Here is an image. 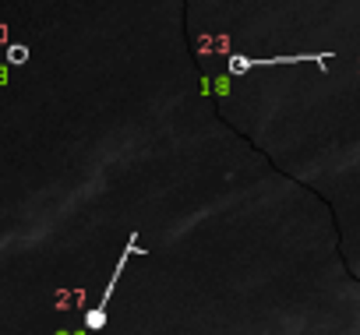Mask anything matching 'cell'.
<instances>
[{"label":"cell","mask_w":360,"mask_h":335,"mask_svg":"<svg viewBox=\"0 0 360 335\" xmlns=\"http://www.w3.org/2000/svg\"><path fill=\"white\" fill-rule=\"evenodd\" d=\"M134 254H145V251L138 247V230L127 237V247H124V254H120V261H117V268H113V275H110V282H106V289H103L99 303H96V307L85 314V328H89V331H99V328L106 324V303H110V296H113V289H117V282H120V272H124V265H127Z\"/></svg>","instance_id":"obj_1"},{"label":"cell","mask_w":360,"mask_h":335,"mask_svg":"<svg viewBox=\"0 0 360 335\" xmlns=\"http://www.w3.org/2000/svg\"><path fill=\"white\" fill-rule=\"evenodd\" d=\"M304 60H314L321 71L328 67L332 53H290V57H269V60H255V57H244V53H233L226 60V71L230 74H248L255 67H286V64H304Z\"/></svg>","instance_id":"obj_2"},{"label":"cell","mask_w":360,"mask_h":335,"mask_svg":"<svg viewBox=\"0 0 360 335\" xmlns=\"http://www.w3.org/2000/svg\"><path fill=\"white\" fill-rule=\"evenodd\" d=\"M8 57H11V64H25L29 50H25V46H11V50H8Z\"/></svg>","instance_id":"obj_3"}]
</instances>
